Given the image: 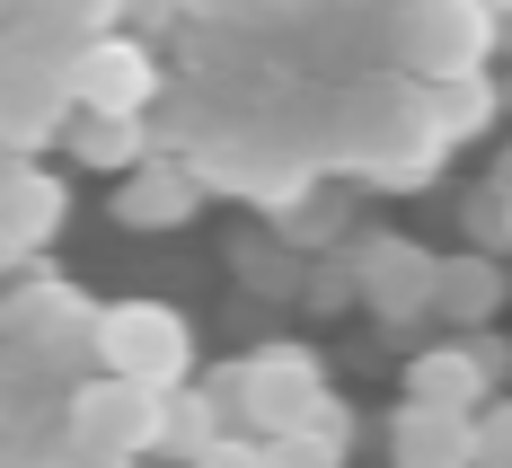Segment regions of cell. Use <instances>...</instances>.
<instances>
[{
	"instance_id": "cell-15",
	"label": "cell",
	"mask_w": 512,
	"mask_h": 468,
	"mask_svg": "<svg viewBox=\"0 0 512 468\" xmlns=\"http://www.w3.org/2000/svg\"><path fill=\"white\" fill-rule=\"evenodd\" d=\"M301 230L309 239H336V230H345V204H336V195H309V204L283 221V239H301Z\"/></svg>"
},
{
	"instance_id": "cell-2",
	"label": "cell",
	"mask_w": 512,
	"mask_h": 468,
	"mask_svg": "<svg viewBox=\"0 0 512 468\" xmlns=\"http://www.w3.org/2000/svg\"><path fill=\"white\" fill-rule=\"evenodd\" d=\"M98 363L133 371V380H151V389H177V380L195 371V336H186V318L159 310V301H115V310L98 318Z\"/></svg>"
},
{
	"instance_id": "cell-13",
	"label": "cell",
	"mask_w": 512,
	"mask_h": 468,
	"mask_svg": "<svg viewBox=\"0 0 512 468\" xmlns=\"http://www.w3.org/2000/svg\"><path fill=\"white\" fill-rule=\"evenodd\" d=\"M80 151H89V159H133V115H98V106H89Z\"/></svg>"
},
{
	"instance_id": "cell-20",
	"label": "cell",
	"mask_w": 512,
	"mask_h": 468,
	"mask_svg": "<svg viewBox=\"0 0 512 468\" xmlns=\"http://www.w3.org/2000/svg\"><path fill=\"white\" fill-rule=\"evenodd\" d=\"M504 204H512V177H504Z\"/></svg>"
},
{
	"instance_id": "cell-4",
	"label": "cell",
	"mask_w": 512,
	"mask_h": 468,
	"mask_svg": "<svg viewBox=\"0 0 512 468\" xmlns=\"http://www.w3.org/2000/svg\"><path fill=\"white\" fill-rule=\"evenodd\" d=\"M327 389H318V354L301 345H265L239 363V424H265V433H283V424H301Z\"/></svg>"
},
{
	"instance_id": "cell-18",
	"label": "cell",
	"mask_w": 512,
	"mask_h": 468,
	"mask_svg": "<svg viewBox=\"0 0 512 468\" xmlns=\"http://www.w3.org/2000/svg\"><path fill=\"white\" fill-rule=\"evenodd\" d=\"M495 18H512V0H495Z\"/></svg>"
},
{
	"instance_id": "cell-9",
	"label": "cell",
	"mask_w": 512,
	"mask_h": 468,
	"mask_svg": "<svg viewBox=\"0 0 512 468\" xmlns=\"http://www.w3.org/2000/svg\"><path fill=\"white\" fill-rule=\"evenodd\" d=\"M151 89H159V71L133 45H89V53H80V106H98V115H133Z\"/></svg>"
},
{
	"instance_id": "cell-5",
	"label": "cell",
	"mask_w": 512,
	"mask_h": 468,
	"mask_svg": "<svg viewBox=\"0 0 512 468\" xmlns=\"http://www.w3.org/2000/svg\"><path fill=\"white\" fill-rule=\"evenodd\" d=\"M389 460H407V468L477 460V416H468V407H433V398H407V407L389 416Z\"/></svg>"
},
{
	"instance_id": "cell-14",
	"label": "cell",
	"mask_w": 512,
	"mask_h": 468,
	"mask_svg": "<svg viewBox=\"0 0 512 468\" xmlns=\"http://www.w3.org/2000/svg\"><path fill=\"white\" fill-rule=\"evenodd\" d=\"M477 460H512V398L477 407Z\"/></svg>"
},
{
	"instance_id": "cell-12",
	"label": "cell",
	"mask_w": 512,
	"mask_h": 468,
	"mask_svg": "<svg viewBox=\"0 0 512 468\" xmlns=\"http://www.w3.org/2000/svg\"><path fill=\"white\" fill-rule=\"evenodd\" d=\"M301 301H309V310H354V301H362V274H354V257H327V265H309Z\"/></svg>"
},
{
	"instance_id": "cell-19",
	"label": "cell",
	"mask_w": 512,
	"mask_h": 468,
	"mask_svg": "<svg viewBox=\"0 0 512 468\" xmlns=\"http://www.w3.org/2000/svg\"><path fill=\"white\" fill-rule=\"evenodd\" d=\"M504 53H512V18H504Z\"/></svg>"
},
{
	"instance_id": "cell-3",
	"label": "cell",
	"mask_w": 512,
	"mask_h": 468,
	"mask_svg": "<svg viewBox=\"0 0 512 468\" xmlns=\"http://www.w3.org/2000/svg\"><path fill=\"white\" fill-rule=\"evenodd\" d=\"M345 257H354V274H362L371 318H389V327L424 318V310H433V292H442V257L415 248V239H398V230H371V239H354Z\"/></svg>"
},
{
	"instance_id": "cell-16",
	"label": "cell",
	"mask_w": 512,
	"mask_h": 468,
	"mask_svg": "<svg viewBox=\"0 0 512 468\" xmlns=\"http://www.w3.org/2000/svg\"><path fill=\"white\" fill-rule=\"evenodd\" d=\"M468 239L477 248H512V204H477L468 212Z\"/></svg>"
},
{
	"instance_id": "cell-8",
	"label": "cell",
	"mask_w": 512,
	"mask_h": 468,
	"mask_svg": "<svg viewBox=\"0 0 512 468\" xmlns=\"http://www.w3.org/2000/svg\"><path fill=\"white\" fill-rule=\"evenodd\" d=\"M407 398H433V407H486L495 398V380H486V363H477V345H433V354H415L407 363Z\"/></svg>"
},
{
	"instance_id": "cell-1",
	"label": "cell",
	"mask_w": 512,
	"mask_h": 468,
	"mask_svg": "<svg viewBox=\"0 0 512 468\" xmlns=\"http://www.w3.org/2000/svg\"><path fill=\"white\" fill-rule=\"evenodd\" d=\"M71 433L80 451L98 460H133V451H168V389L133 380V371H106L71 398Z\"/></svg>"
},
{
	"instance_id": "cell-6",
	"label": "cell",
	"mask_w": 512,
	"mask_h": 468,
	"mask_svg": "<svg viewBox=\"0 0 512 468\" xmlns=\"http://www.w3.org/2000/svg\"><path fill=\"white\" fill-rule=\"evenodd\" d=\"M512 301L504 265H495V248H468V257H442V292H433V310H442V327H486V318Z\"/></svg>"
},
{
	"instance_id": "cell-10",
	"label": "cell",
	"mask_w": 512,
	"mask_h": 468,
	"mask_svg": "<svg viewBox=\"0 0 512 468\" xmlns=\"http://www.w3.org/2000/svg\"><path fill=\"white\" fill-rule=\"evenodd\" d=\"M345 424H354V416H345L336 398H318V407H309L301 424H283V433H274L265 451H274V460H345V442H354Z\"/></svg>"
},
{
	"instance_id": "cell-21",
	"label": "cell",
	"mask_w": 512,
	"mask_h": 468,
	"mask_svg": "<svg viewBox=\"0 0 512 468\" xmlns=\"http://www.w3.org/2000/svg\"><path fill=\"white\" fill-rule=\"evenodd\" d=\"M504 98H512V89H504Z\"/></svg>"
},
{
	"instance_id": "cell-7",
	"label": "cell",
	"mask_w": 512,
	"mask_h": 468,
	"mask_svg": "<svg viewBox=\"0 0 512 468\" xmlns=\"http://www.w3.org/2000/svg\"><path fill=\"white\" fill-rule=\"evenodd\" d=\"M195 204H204V195H195L186 168H133V177L115 186V221H124V230H186Z\"/></svg>"
},
{
	"instance_id": "cell-11",
	"label": "cell",
	"mask_w": 512,
	"mask_h": 468,
	"mask_svg": "<svg viewBox=\"0 0 512 468\" xmlns=\"http://www.w3.org/2000/svg\"><path fill=\"white\" fill-rule=\"evenodd\" d=\"M239 274H248L265 301H301L309 265H301V239L283 248V239H239Z\"/></svg>"
},
{
	"instance_id": "cell-17",
	"label": "cell",
	"mask_w": 512,
	"mask_h": 468,
	"mask_svg": "<svg viewBox=\"0 0 512 468\" xmlns=\"http://www.w3.org/2000/svg\"><path fill=\"white\" fill-rule=\"evenodd\" d=\"M468 345H477V363H486V380L504 389V380H512V345H504V336H486V327H468Z\"/></svg>"
}]
</instances>
